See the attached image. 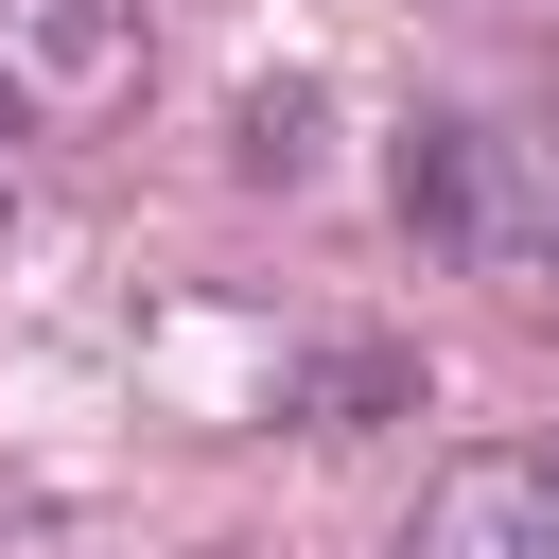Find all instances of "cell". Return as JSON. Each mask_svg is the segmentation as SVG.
Listing matches in <instances>:
<instances>
[{
	"label": "cell",
	"mask_w": 559,
	"mask_h": 559,
	"mask_svg": "<svg viewBox=\"0 0 559 559\" xmlns=\"http://www.w3.org/2000/svg\"><path fill=\"white\" fill-rule=\"evenodd\" d=\"M524 17H559V0H524Z\"/></svg>",
	"instance_id": "obj_4"
},
{
	"label": "cell",
	"mask_w": 559,
	"mask_h": 559,
	"mask_svg": "<svg viewBox=\"0 0 559 559\" xmlns=\"http://www.w3.org/2000/svg\"><path fill=\"white\" fill-rule=\"evenodd\" d=\"M402 227L489 280L507 314H559V122H507V105H419L402 122Z\"/></svg>",
	"instance_id": "obj_1"
},
{
	"label": "cell",
	"mask_w": 559,
	"mask_h": 559,
	"mask_svg": "<svg viewBox=\"0 0 559 559\" xmlns=\"http://www.w3.org/2000/svg\"><path fill=\"white\" fill-rule=\"evenodd\" d=\"M0 87L17 105H122L140 87V0H0Z\"/></svg>",
	"instance_id": "obj_3"
},
{
	"label": "cell",
	"mask_w": 559,
	"mask_h": 559,
	"mask_svg": "<svg viewBox=\"0 0 559 559\" xmlns=\"http://www.w3.org/2000/svg\"><path fill=\"white\" fill-rule=\"evenodd\" d=\"M402 559H559V437L524 454H454L402 524Z\"/></svg>",
	"instance_id": "obj_2"
}]
</instances>
